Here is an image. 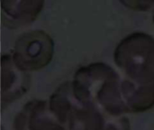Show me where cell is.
<instances>
[{
  "label": "cell",
  "instance_id": "cell-4",
  "mask_svg": "<svg viewBox=\"0 0 154 130\" xmlns=\"http://www.w3.org/2000/svg\"><path fill=\"white\" fill-rule=\"evenodd\" d=\"M0 94H1V93H0Z\"/></svg>",
  "mask_w": 154,
  "mask_h": 130
},
{
  "label": "cell",
  "instance_id": "cell-1",
  "mask_svg": "<svg viewBox=\"0 0 154 130\" xmlns=\"http://www.w3.org/2000/svg\"><path fill=\"white\" fill-rule=\"evenodd\" d=\"M115 62L123 78L137 84H154V38L134 33L116 48Z\"/></svg>",
  "mask_w": 154,
  "mask_h": 130
},
{
  "label": "cell",
  "instance_id": "cell-3",
  "mask_svg": "<svg viewBox=\"0 0 154 130\" xmlns=\"http://www.w3.org/2000/svg\"><path fill=\"white\" fill-rule=\"evenodd\" d=\"M153 13H154V9H153Z\"/></svg>",
  "mask_w": 154,
  "mask_h": 130
},
{
  "label": "cell",
  "instance_id": "cell-2",
  "mask_svg": "<svg viewBox=\"0 0 154 130\" xmlns=\"http://www.w3.org/2000/svg\"><path fill=\"white\" fill-rule=\"evenodd\" d=\"M122 4L125 5L129 8L147 11L150 9H154V2H143V1H129V2H122Z\"/></svg>",
  "mask_w": 154,
  "mask_h": 130
}]
</instances>
